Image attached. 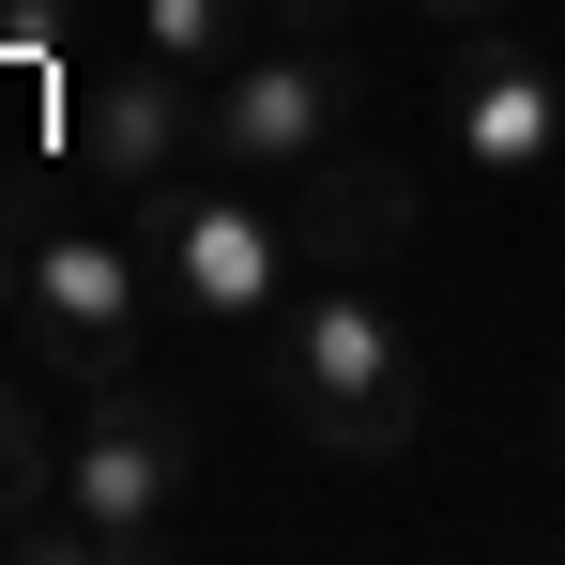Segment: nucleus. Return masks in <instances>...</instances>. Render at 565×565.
I'll return each mask as SVG.
<instances>
[{"label":"nucleus","instance_id":"f257e3e1","mask_svg":"<svg viewBox=\"0 0 565 565\" xmlns=\"http://www.w3.org/2000/svg\"><path fill=\"white\" fill-rule=\"evenodd\" d=\"M260 382H276L290 444L337 459V473L413 459V428H428V367H413V337L382 321L367 276H306V290H290V321L260 337Z\"/></svg>","mask_w":565,"mask_h":565},{"label":"nucleus","instance_id":"f03ea898","mask_svg":"<svg viewBox=\"0 0 565 565\" xmlns=\"http://www.w3.org/2000/svg\"><path fill=\"white\" fill-rule=\"evenodd\" d=\"M138 245H153V290H169V321H199V337H276L290 290H306V245H290V199L245 184V169H214V184H153L138 199Z\"/></svg>","mask_w":565,"mask_h":565},{"label":"nucleus","instance_id":"7ed1b4c3","mask_svg":"<svg viewBox=\"0 0 565 565\" xmlns=\"http://www.w3.org/2000/svg\"><path fill=\"white\" fill-rule=\"evenodd\" d=\"M199 504V428L169 397H138V382H107L93 413H77V444H62V520H46V551H169Z\"/></svg>","mask_w":565,"mask_h":565},{"label":"nucleus","instance_id":"20e7f679","mask_svg":"<svg viewBox=\"0 0 565 565\" xmlns=\"http://www.w3.org/2000/svg\"><path fill=\"white\" fill-rule=\"evenodd\" d=\"M169 290H153V245H138V214L122 230H31V306H15V337L46 352V382H77V397H107V382H138V321H153Z\"/></svg>","mask_w":565,"mask_h":565},{"label":"nucleus","instance_id":"39448f33","mask_svg":"<svg viewBox=\"0 0 565 565\" xmlns=\"http://www.w3.org/2000/svg\"><path fill=\"white\" fill-rule=\"evenodd\" d=\"M352 107H367V62L321 46V31H290V46H245L230 77H199V153L245 169V184H290L306 153L352 138Z\"/></svg>","mask_w":565,"mask_h":565},{"label":"nucleus","instance_id":"423d86ee","mask_svg":"<svg viewBox=\"0 0 565 565\" xmlns=\"http://www.w3.org/2000/svg\"><path fill=\"white\" fill-rule=\"evenodd\" d=\"M428 122H444V153H459L473 184L535 199L565 184V77L489 15V31H444V77H428Z\"/></svg>","mask_w":565,"mask_h":565},{"label":"nucleus","instance_id":"0eeeda50","mask_svg":"<svg viewBox=\"0 0 565 565\" xmlns=\"http://www.w3.org/2000/svg\"><path fill=\"white\" fill-rule=\"evenodd\" d=\"M276 199H290V245H306V276H382V260L428 230V184H413V153H382V138H337V153H306Z\"/></svg>","mask_w":565,"mask_h":565},{"label":"nucleus","instance_id":"6e6552de","mask_svg":"<svg viewBox=\"0 0 565 565\" xmlns=\"http://www.w3.org/2000/svg\"><path fill=\"white\" fill-rule=\"evenodd\" d=\"M62 122H77V169L122 184V199H153V184H184V169H199V77H169L153 46H138V62H93Z\"/></svg>","mask_w":565,"mask_h":565},{"label":"nucleus","instance_id":"1a4fd4ad","mask_svg":"<svg viewBox=\"0 0 565 565\" xmlns=\"http://www.w3.org/2000/svg\"><path fill=\"white\" fill-rule=\"evenodd\" d=\"M46 520H62V428L0 382V551H46Z\"/></svg>","mask_w":565,"mask_h":565},{"label":"nucleus","instance_id":"9d476101","mask_svg":"<svg viewBox=\"0 0 565 565\" xmlns=\"http://www.w3.org/2000/svg\"><path fill=\"white\" fill-rule=\"evenodd\" d=\"M138 46L169 77H230L245 62V0H138Z\"/></svg>","mask_w":565,"mask_h":565},{"label":"nucleus","instance_id":"9b49d317","mask_svg":"<svg viewBox=\"0 0 565 565\" xmlns=\"http://www.w3.org/2000/svg\"><path fill=\"white\" fill-rule=\"evenodd\" d=\"M413 15H428V31H489L504 0H413Z\"/></svg>","mask_w":565,"mask_h":565},{"label":"nucleus","instance_id":"f8f14e48","mask_svg":"<svg viewBox=\"0 0 565 565\" xmlns=\"http://www.w3.org/2000/svg\"><path fill=\"white\" fill-rule=\"evenodd\" d=\"M15 306H31V245L0 230V321H15Z\"/></svg>","mask_w":565,"mask_h":565},{"label":"nucleus","instance_id":"ddd939ff","mask_svg":"<svg viewBox=\"0 0 565 565\" xmlns=\"http://www.w3.org/2000/svg\"><path fill=\"white\" fill-rule=\"evenodd\" d=\"M276 15H352V0H276Z\"/></svg>","mask_w":565,"mask_h":565},{"label":"nucleus","instance_id":"4468645a","mask_svg":"<svg viewBox=\"0 0 565 565\" xmlns=\"http://www.w3.org/2000/svg\"><path fill=\"white\" fill-rule=\"evenodd\" d=\"M551 459H565V382H551Z\"/></svg>","mask_w":565,"mask_h":565}]
</instances>
